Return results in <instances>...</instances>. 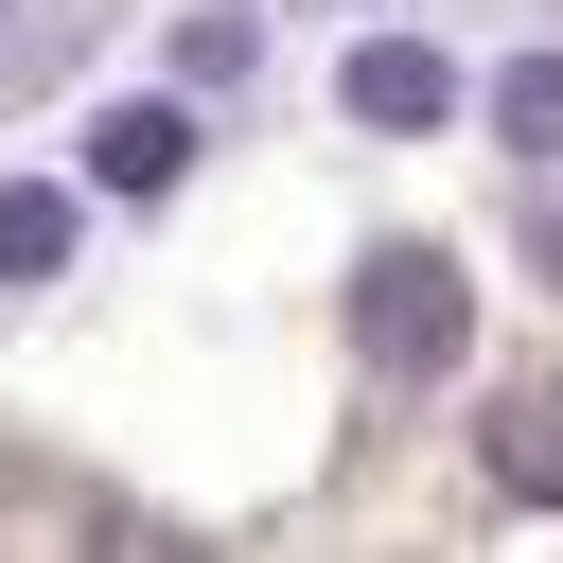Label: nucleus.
Returning a JSON list of instances; mask_svg holds the SVG:
<instances>
[{"mask_svg":"<svg viewBox=\"0 0 563 563\" xmlns=\"http://www.w3.org/2000/svg\"><path fill=\"white\" fill-rule=\"evenodd\" d=\"M334 106H352L369 141H440V123L475 106V70H457L440 35H352V53H334Z\"/></svg>","mask_w":563,"mask_h":563,"instance_id":"2","label":"nucleus"},{"mask_svg":"<svg viewBox=\"0 0 563 563\" xmlns=\"http://www.w3.org/2000/svg\"><path fill=\"white\" fill-rule=\"evenodd\" d=\"M352 352H369V369H457V352H475V282H457L440 246H369V264H352Z\"/></svg>","mask_w":563,"mask_h":563,"instance_id":"1","label":"nucleus"},{"mask_svg":"<svg viewBox=\"0 0 563 563\" xmlns=\"http://www.w3.org/2000/svg\"><path fill=\"white\" fill-rule=\"evenodd\" d=\"M194 141H211V123H194L176 88H123V106H88V158H70V176L123 194V211H158V194L194 176Z\"/></svg>","mask_w":563,"mask_h":563,"instance_id":"3","label":"nucleus"},{"mask_svg":"<svg viewBox=\"0 0 563 563\" xmlns=\"http://www.w3.org/2000/svg\"><path fill=\"white\" fill-rule=\"evenodd\" d=\"M246 53H264V18H246V0H194V18H176V70H194V88H229Z\"/></svg>","mask_w":563,"mask_h":563,"instance_id":"7","label":"nucleus"},{"mask_svg":"<svg viewBox=\"0 0 563 563\" xmlns=\"http://www.w3.org/2000/svg\"><path fill=\"white\" fill-rule=\"evenodd\" d=\"M493 141H510L528 176H563V35H528V53L493 70Z\"/></svg>","mask_w":563,"mask_h":563,"instance_id":"4","label":"nucleus"},{"mask_svg":"<svg viewBox=\"0 0 563 563\" xmlns=\"http://www.w3.org/2000/svg\"><path fill=\"white\" fill-rule=\"evenodd\" d=\"M493 493L510 510H563V387H510L493 405Z\"/></svg>","mask_w":563,"mask_h":563,"instance_id":"5","label":"nucleus"},{"mask_svg":"<svg viewBox=\"0 0 563 563\" xmlns=\"http://www.w3.org/2000/svg\"><path fill=\"white\" fill-rule=\"evenodd\" d=\"M53 264H70V194L0 176V282H53Z\"/></svg>","mask_w":563,"mask_h":563,"instance_id":"6","label":"nucleus"},{"mask_svg":"<svg viewBox=\"0 0 563 563\" xmlns=\"http://www.w3.org/2000/svg\"><path fill=\"white\" fill-rule=\"evenodd\" d=\"M0 35H18V0H0Z\"/></svg>","mask_w":563,"mask_h":563,"instance_id":"8","label":"nucleus"}]
</instances>
